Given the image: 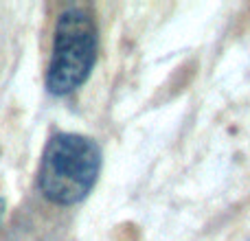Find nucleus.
I'll list each match as a JSON object with an SVG mask.
<instances>
[{"label": "nucleus", "mask_w": 250, "mask_h": 241, "mask_svg": "<svg viewBox=\"0 0 250 241\" xmlns=\"http://www.w3.org/2000/svg\"><path fill=\"white\" fill-rule=\"evenodd\" d=\"M104 151L90 136L57 132L48 138L38 171V189L55 206H77L95 189Z\"/></svg>", "instance_id": "f257e3e1"}, {"label": "nucleus", "mask_w": 250, "mask_h": 241, "mask_svg": "<svg viewBox=\"0 0 250 241\" xmlns=\"http://www.w3.org/2000/svg\"><path fill=\"white\" fill-rule=\"evenodd\" d=\"M4 213H7V204H4V200L0 198V226H2V221H4Z\"/></svg>", "instance_id": "7ed1b4c3"}, {"label": "nucleus", "mask_w": 250, "mask_h": 241, "mask_svg": "<svg viewBox=\"0 0 250 241\" xmlns=\"http://www.w3.org/2000/svg\"><path fill=\"white\" fill-rule=\"evenodd\" d=\"M99 57V26L88 7L73 4L57 16L44 86L53 97H68L88 81Z\"/></svg>", "instance_id": "f03ea898"}]
</instances>
